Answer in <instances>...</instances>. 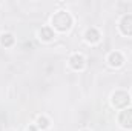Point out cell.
Wrapping results in <instances>:
<instances>
[{"mask_svg":"<svg viewBox=\"0 0 132 131\" xmlns=\"http://www.w3.org/2000/svg\"><path fill=\"white\" fill-rule=\"evenodd\" d=\"M52 25H54V28H57L59 31H66V30L71 28L72 19H71V16H69L68 12L60 11V12H57V14L52 17Z\"/></svg>","mask_w":132,"mask_h":131,"instance_id":"6da1fadb","label":"cell"},{"mask_svg":"<svg viewBox=\"0 0 132 131\" xmlns=\"http://www.w3.org/2000/svg\"><path fill=\"white\" fill-rule=\"evenodd\" d=\"M129 94L125 93V91H117L114 96H112V105L115 108H125L128 103H129Z\"/></svg>","mask_w":132,"mask_h":131,"instance_id":"7a4b0ae2","label":"cell"},{"mask_svg":"<svg viewBox=\"0 0 132 131\" xmlns=\"http://www.w3.org/2000/svg\"><path fill=\"white\" fill-rule=\"evenodd\" d=\"M118 122L121 123V127H123V128H132V108L125 110V111L120 114Z\"/></svg>","mask_w":132,"mask_h":131,"instance_id":"3957f363","label":"cell"},{"mask_svg":"<svg viewBox=\"0 0 132 131\" xmlns=\"http://www.w3.org/2000/svg\"><path fill=\"white\" fill-rule=\"evenodd\" d=\"M120 30L123 34H128V35H132V14H128L121 19L120 22Z\"/></svg>","mask_w":132,"mask_h":131,"instance_id":"277c9868","label":"cell"},{"mask_svg":"<svg viewBox=\"0 0 132 131\" xmlns=\"http://www.w3.org/2000/svg\"><path fill=\"white\" fill-rule=\"evenodd\" d=\"M69 62H71V66H72L74 69H81V68L85 66V57H83L81 54H74Z\"/></svg>","mask_w":132,"mask_h":131,"instance_id":"5b68a950","label":"cell"},{"mask_svg":"<svg viewBox=\"0 0 132 131\" xmlns=\"http://www.w3.org/2000/svg\"><path fill=\"white\" fill-rule=\"evenodd\" d=\"M109 63L112 66H120L123 63V56L120 53H111L109 56Z\"/></svg>","mask_w":132,"mask_h":131,"instance_id":"8992f818","label":"cell"},{"mask_svg":"<svg viewBox=\"0 0 132 131\" xmlns=\"http://www.w3.org/2000/svg\"><path fill=\"white\" fill-rule=\"evenodd\" d=\"M86 40H88V42H91V43H95V42H98V40H100L98 31H97V30H94V28L88 30V31H86Z\"/></svg>","mask_w":132,"mask_h":131,"instance_id":"52a82bcc","label":"cell"},{"mask_svg":"<svg viewBox=\"0 0 132 131\" xmlns=\"http://www.w3.org/2000/svg\"><path fill=\"white\" fill-rule=\"evenodd\" d=\"M40 35H42V39H43V40H51V39L54 37V33H52V30H51V28L45 26V28H42Z\"/></svg>","mask_w":132,"mask_h":131,"instance_id":"ba28073f","label":"cell"},{"mask_svg":"<svg viewBox=\"0 0 132 131\" xmlns=\"http://www.w3.org/2000/svg\"><path fill=\"white\" fill-rule=\"evenodd\" d=\"M14 43V37L11 34H3L2 35V45L3 46H11Z\"/></svg>","mask_w":132,"mask_h":131,"instance_id":"9c48e42d","label":"cell"},{"mask_svg":"<svg viewBox=\"0 0 132 131\" xmlns=\"http://www.w3.org/2000/svg\"><path fill=\"white\" fill-rule=\"evenodd\" d=\"M38 127H40V128H43V130H45V128H48V127H49L48 119H46V117H38Z\"/></svg>","mask_w":132,"mask_h":131,"instance_id":"30bf717a","label":"cell"},{"mask_svg":"<svg viewBox=\"0 0 132 131\" xmlns=\"http://www.w3.org/2000/svg\"><path fill=\"white\" fill-rule=\"evenodd\" d=\"M29 131H35V128H34V127H31V128H29Z\"/></svg>","mask_w":132,"mask_h":131,"instance_id":"8fae6325","label":"cell"}]
</instances>
